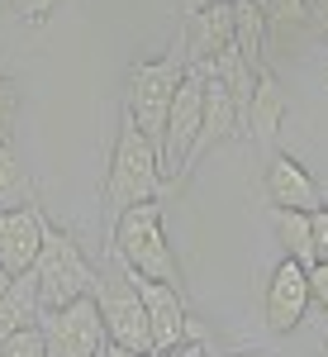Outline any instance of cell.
Listing matches in <instances>:
<instances>
[{"label":"cell","mask_w":328,"mask_h":357,"mask_svg":"<svg viewBox=\"0 0 328 357\" xmlns=\"http://www.w3.org/2000/svg\"><path fill=\"white\" fill-rule=\"evenodd\" d=\"M171 186L162 172V158L157 148L143 138L129 114H119V134H114V158H109L105 186H100V200H105L109 229L124 220L134 205H148V200H162V191Z\"/></svg>","instance_id":"obj_1"},{"label":"cell","mask_w":328,"mask_h":357,"mask_svg":"<svg viewBox=\"0 0 328 357\" xmlns=\"http://www.w3.org/2000/svg\"><path fill=\"white\" fill-rule=\"evenodd\" d=\"M153 357H181V353H153Z\"/></svg>","instance_id":"obj_28"},{"label":"cell","mask_w":328,"mask_h":357,"mask_svg":"<svg viewBox=\"0 0 328 357\" xmlns=\"http://www.w3.org/2000/svg\"><path fill=\"white\" fill-rule=\"evenodd\" d=\"M252 5H262V0H252Z\"/></svg>","instance_id":"obj_30"},{"label":"cell","mask_w":328,"mask_h":357,"mask_svg":"<svg viewBox=\"0 0 328 357\" xmlns=\"http://www.w3.org/2000/svg\"><path fill=\"white\" fill-rule=\"evenodd\" d=\"M233 357H247V353H233Z\"/></svg>","instance_id":"obj_29"},{"label":"cell","mask_w":328,"mask_h":357,"mask_svg":"<svg viewBox=\"0 0 328 357\" xmlns=\"http://www.w3.org/2000/svg\"><path fill=\"white\" fill-rule=\"evenodd\" d=\"M43 229L48 215L43 205H29V210H0V267L10 276H24L43 248Z\"/></svg>","instance_id":"obj_11"},{"label":"cell","mask_w":328,"mask_h":357,"mask_svg":"<svg viewBox=\"0 0 328 357\" xmlns=\"http://www.w3.org/2000/svg\"><path fill=\"white\" fill-rule=\"evenodd\" d=\"M272 229L281 234L286 257H295L300 267H314V229H309V215H300V210H272Z\"/></svg>","instance_id":"obj_18"},{"label":"cell","mask_w":328,"mask_h":357,"mask_svg":"<svg viewBox=\"0 0 328 357\" xmlns=\"http://www.w3.org/2000/svg\"><path fill=\"white\" fill-rule=\"evenodd\" d=\"M281 124H286V91H281V82H276L272 72H257V91H252V105H247L243 129L257 138L262 148H272L276 134H281Z\"/></svg>","instance_id":"obj_14"},{"label":"cell","mask_w":328,"mask_h":357,"mask_svg":"<svg viewBox=\"0 0 328 357\" xmlns=\"http://www.w3.org/2000/svg\"><path fill=\"white\" fill-rule=\"evenodd\" d=\"M200 119H205V67H186V82L176 86L166 138H162V172L171 186L186 181V162H191L195 138H200Z\"/></svg>","instance_id":"obj_7"},{"label":"cell","mask_w":328,"mask_h":357,"mask_svg":"<svg viewBox=\"0 0 328 357\" xmlns=\"http://www.w3.org/2000/svg\"><path fill=\"white\" fill-rule=\"evenodd\" d=\"M95 305H100V319H105L109 343L129 348L138 357H153V324H148V305L138 296V276L105 248V262H100V281H95Z\"/></svg>","instance_id":"obj_4"},{"label":"cell","mask_w":328,"mask_h":357,"mask_svg":"<svg viewBox=\"0 0 328 357\" xmlns=\"http://www.w3.org/2000/svg\"><path fill=\"white\" fill-rule=\"evenodd\" d=\"M309 229H314V262H328V205L309 215Z\"/></svg>","instance_id":"obj_24"},{"label":"cell","mask_w":328,"mask_h":357,"mask_svg":"<svg viewBox=\"0 0 328 357\" xmlns=\"http://www.w3.org/2000/svg\"><path fill=\"white\" fill-rule=\"evenodd\" d=\"M10 281H15V276H10L5 267H0V301H5V291H10Z\"/></svg>","instance_id":"obj_26"},{"label":"cell","mask_w":328,"mask_h":357,"mask_svg":"<svg viewBox=\"0 0 328 357\" xmlns=\"http://www.w3.org/2000/svg\"><path fill=\"white\" fill-rule=\"evenodd\" d=\"M62 0H10V15L15 20H24V24H48V15H53Z\"/></svg>","instance_id":"obj_21"},{"label":"cell","mask_w":328,"mask_h":357,"mask_svg":"<svg viewBox=\"0 0 328 357\" xmlns=\"http://www.w3.org/2000/svg\"><path fill=\"white\" fill-rule=\"evenodd\" d=\"M200 5H228V0H186V10H200Z\"/></svg>","instance_id":"obj_27"},{"label":"cell","mask_w":328,"mask_h":357,"mask_svg":"<svg viewBox=\"0 0 328 357\" xmlns=\"http://www.w3.org/2000/svg\"><path fill=\"white\" fill-rule=\"evenodd\" d=\"M38 324H43V296H38L33 272H24V276L10 281V291H5V301H0V343L15 338V333L38 329Z\"/></svg>","instance_id":"obj_15"},{"label":"cell","mask_w":328,"mask_h":357,"mask_svg":"<svg viewBox=\"0 0 328 357\" xmlns=\"http://www.w3.org/2000/svg\"><path fill=\"white\" fill-rule=\"evenodd\" d=\"M228 43H233V0H228V5L186 10V24H181V38H176L186 67H210Z\"/></svg>","instance_id":"obj_10"},{"label":"cell","mask_w":328,"mask_h":357,"mask_svg":"<svg viewBox=\"0 0 328 357\" xmlns=\"http://www.w3.org/2000/svg\"><path fill=\"white\" fill-rule=\"evenodd\" d=\"M233 134H243V110H238L233 91L219 82V77H205V119H200V138H195V153H191V162H186V176H191V167L214 143H228Z\"/></svg>","instance_id":"obj_13"},{"label":"cell","mask_w":328,"mask_h":357,"mask_svg":"<svg viewBox=\"0 0 328 357\" xmlns=\"http://www.w3.org/2000/svg\"><path fill=\"white\" fill-rule=\"evenodd\" d=\"M100 357H105V353H100Z\"/></svg>","instance_id":"obj_31"},{"label":"cell","mask_w":328,"mask_h":357,"mask_svg":"<svg viewBox=\"0 0 328 357\" xmlns=\"http://www.w3.org/2000/svg\"><path fill=\"white\" fill-rule=\"evenodd\" d=\"M109 252L134 276H148V281H162V286L181 291V262H176V248H171V238L162 229V200L134 205L114 224L109 229Z\"/></svg>","instance_id":"obj_2"},{"label":"cell","mask_w":328,"mask_h":357,"mask_svg":"<svg viewBox=\"0 0 328 357\" xmlns=\"http://www.w3.org/2000/svg\"><path fill=\"white\" fill-rule=\"evenodd\" d=\"M186 82V57L171 43V53L157 62H134L129 77H124V114L134 119L143 138L157 148L162 158V138H166V119H171V100H176V86Z\"/></svg>","instance_id":"obj_3"},{"label":"cell","mask_w":328,"mask_h":357,"mask_svg":"<svg viewBox=\"0 0 328 357\" xmlns=\"http://www.w3.org/2000/svg\"><path fill=\"white\" fill-rule=\"evenodd\" d=\"M309 301L324 310V319H328V262H314L309 267Z\"/></svg>","instance_id":"obj_23"},{"label":"cell","mask_w":328,"mask_h":357,"mask_svg":"<svg viewBox=\"0 0 328 357\" xmlns=\"http://www.w3.org/2000/svg\"><path fill=\"white\" fill-rule=\"evenodd\" d=\"M138 296L148 305V324H153V348L157 353H181L186 343H205V333L195 329L191 310H186V291L138 276Z\"/></svg>","instance_id":"obj_8"},{"label":"cell","mask_w":328,"mask_h":357,"mask_svg":"<svg viewBox=\"0 0 328 357\" xmlns=\"http://www.w3.org/2000/svg\"><path fill=\"white\" fill-rule=\"evenodd\" d=\"M267 29H286V24H304L309 20V0H262Z\"/></svg>","instance_id":"obj_19"},{"label":"cell","mask_w":328,"mask_h":357,"mask_svg":"<svg viewBox=\"0 0 328 357\" xmlns=\"http://www.w3.org/2000/svg\"><path fill=\"white\" fill-rule=\"evenodd\" d=\"M267 200H272V210H300V215H314V210H324V191H319V181L304 172L290 153H272L267 158Z\"/></svg>","instance_id":"obj_12"},{"label":"cell","mask_w":328,"mask_h":357,"mask_svg":"<svg viewBox=\"0 0 328 357\" xmlns=\"http://www.w3.org/2000/svg\"><path fill=\"white\" fill-rule=\"evenodd\" d=\"M233 43L252 72H267V15L252 0H233Z\"/></svg>","instance_id":"obj_17"},{"label":"cell","mask_w":328,"mask_h":357,"mask_svg":"<svg viewBox=\"0 0 328 357\" xmlns=\"http://www.w3.org/2000/svg\"><path fill=\"white\" fill-rule=\"evenodd\" d=\"M0 357H48V348H43V333L29 329V333L5 338V343H0Z\"/></svg>","instance_id":"obj_20"},{"label":"cell","mask_w":328,"mask_h":357,"mask_svg":"<svg viewBox=\"0 0 328 357\" xmlns=\"http://www.w3.org/2000/svg\"><path fill=\"white\" fill-rule=\"evenodd\" d=\"M29 205H38L33 172H29L24 158L15 153V143L0 138V210H29Z\"/></svg>","instance_id":"obj_16"},{"label":"cell","mask_w":328,"mask_h":357,"mask_svg":"<svg viewBox=\"0 0 328 357\" xmlns=\"http://www.w3.org/2000/svg\"><path fill=\"white\" fill-rule=\"evenodd\" d=\"M38 333H43L48 357H100L109 348V333H105L95 296H81V301L62 305V310H43Z\"/></svg>","instance_id":"obj_6"},{"label":"cell","mask_w":328,"mask_h":357,"mask_svg":"<svg viewBox=\"0 0 328 357\" xmlns=\"http://www.w3.org/2000/svg\"><path fill=\"white\" fill-rule=\"evenodd\" d=\"M309 267H300L295 257H281L272 267V281H267V296H262V319L272 333H290L304 319L309 310Z\"/></svg>","instance_id":"obj_9"},{"label":"cell","mask_w":328,"mask_h":357,"mask_svg":"<svg viewBox=\"0 0 328 357\" xmlns=\"http://www.w3.org/2000/svg\"><path fill=\"white\" fill-rule=\"evenodd\" d=\"M15 100H19L15 86L0 77V138H10V143H15Z\"/></svg>","instance_id":"obj_22"},{"label":"cell","mask_w":328,"mask_h":357,"mask_svg":"<svg viewBox=\"0 0 328 357\" xmlns=\"http://www.w3.org/2000/svg\"><path fill=\"white\" fill-rule=\"evenodd\" d=\"M33 281H38V296H43V310H62V305L81 301V296H95V281H100V267L81 252V243L57 229L48 220L43 229V248L33 257Z\"/></svg>","instance_id":"obj_5"},{"label":"cell","mask_w":328,"mask_h":357,"mask_svg":"<svg viewBox=\"0 0 328 357\" xmlns=\"http://www.w3.org/2000/svg\"><path fill=\"white\" fill-rule=\"evenodd\" d=\"M309 15H314V20L328 29V0H309Z\"/></svg>","instance_id":"obj_25"}]
</instances>
